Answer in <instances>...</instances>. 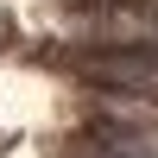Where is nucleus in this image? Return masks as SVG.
I'll return each mask as SVG.
<instances>
[{
	"label": "nucleus",
	"instance_id": "nucleus-1",
	"mask_svg": "<svg viewBox=\"0 0 158 158\" xmlns=\"http://www.w3.org/2000/svg\"><path fill=\"white\" fill-rule=\"evenodd\" d=\"M70 6H120V0H70Z\"/></svg>",
	"mask_w": 158,
	"mask_h": 158
}]
</instances>
